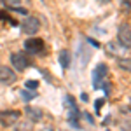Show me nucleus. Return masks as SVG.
<instances>
[{
	"label": "nucleus",
	"mask_w": 131,
	"mask_h": 131,
	"mask_svg": "<svg viewBox=\"0 0 131 131\" xmlns=\"http://www.w3.org/2000/svg\"><path fill=\"white\" fill-rule=\"evenodd\" d=\"M39 30H40V21L35 16H26L21 23V31L26 35H35Z\"/></svg>",
	"instance_id": "f257e3e1"
},
{
	"label": "nucleus",
	"mask_w": 131,
	"mask_h": 131,
	"mask_svg": "<svg viewBox=\"0 0 131 131\" xmlns=\"http://www.w3.org/2000/svg\"><path fill=\"white\" fill-rule=\"evenodd\" d=\"M107 65L105 63H100V65H96V68H94V73H93V88L94 89H100L101 84L105 82V77H107Z\"/></svg>",
	"instance_id": "f03ea898"
},
{
	"label": "nucleus",
	"mask_w": 131,
	"mask_h": 131,
	"mask_svg": "<svg viewBox=\"0 0 131 131\" xmlns=\"http://www.w3.org/2000/svg\"><path fill=\"white\" fill-rule=\"evenodd\" d=\"M65 103H67V107H68V121L72 122V126L73 128H79V108H77V105H75V101H73V98H72L70 94L67 96V100H65Z\"/></svg>",
	"instance_id": "7ed1b4c3"
},
{
	"label": "nucleus",
	"mask_w": 131,
	"mask_h": 131,
	"mask_svg": "<svg viewBox=\"0 0 131 131\" xmlns=\"http://www.w3.org/2000/svg\"><path fill=\"white\" fill-rule=\"evenodd\" d=\"M117 39H119V44H121L124 49H129L131 47V30H129V25H128V23L119 26Z\"/></svg>",
	"instance_id": "20e7f679"
},
{
	"label": "nucleus",
	"mask_w": 131,
	"mask_h": 131,
	"mask_svg": "<svg viewBox=\"0 0 131 131\" xmlns=\"http://www.w3.org/2000/svg\"><path fill=\"white\" fill-rule=\"evenodd\" d=\"M19 115L21 114L18 110H4V112H0V122L5 128H10V126H14L19 121Z\"/></svg>",
	"instance_id": "39448f33"
},
{
	"label": "nucleus",
	"mask_w": 131,
	"mask_h": 131,
	"mask_svg": "<svg viewBox=\"0 0 131 131\" xmlns=\"http://www.w3.org/2000/svg\"><path fill=\"white\" fill-rule=\"evenodd\" d=\"M10 65H12L14 70L23 72V70H26V67H28V60H26L25 54H21V52H14V54H10Z\"/></svg>",
	"instance_id": "423d86ee"
},
{
	"label": "nucleus",
	"mask_w": 131,
	"mask_h": 131,
	"mask_svg": "<svg viewBox=\"0 0 131 131\" xmlns=\"http://www.w3.org/2000/svg\"><path fill=\"white\" fill-rule=\"evenodd\" d=\"M25 51L28 54H40V51H44V40L42 39H30L25 42Z\"/></svg>",
	"instance_id": "0eeeda50"
},
{
	"label": "nucleus",
	"mask_w": 131,
	"mask_h": 131,
	"mask_svg": "<svg viewBox=\"0 0 131 131\" xmlns=\"http://www.w3.org/2000/svg\"><path fill=\"white\" fill-rule=\"evenodd\" d=\"M16 73H14V70L10 68V67H5V65H2L0 67V82L2 84H14L16 82Z\"/></svg>",
	"instance_id": "6e6552de"
},
{
	"label": "nucleus",
	"mask_w": 131,
	"mask_h": 131,
	"mask_svg": "<svg viewBox=\"0 0 131 131\" xmlns=\"http://www.w3.org/2000/svg\"><path fill=\"white\" fill-rule=\"evenodd\" d=\"M25 112H26V115H28L33 122H37V121H40V119H42V110H40V108H35V107H26V108H25Z\"/></svg>",
	"instance_id": "1a4fd4ad"
},
{
	"label": "nucleus",
	"mask_w": 131,
	"mask_h": 131,
	"mask_svg": "<svg viewBox=\"0 0 131 131\" xmlns=\"http://www.w3.org/2000/svg\"><path fill=\"white\" fill-rule=\"evenodd\" d=\"M58 60H60V65H61V68H68L70 67V61H72V58H70V52L67 49H63V51H60V56H58Z\"/></svg>",
	"instance_id": "9d476101"
},
{
	"label": "nucleus",
	"mask_w": 131,
	"mask_h": 131,
	"mask_svg": "<svg viewBox=\"0 0 131 131\" xmlns=\"http://www.w3.org/2000/svg\"><path fill=\"white\" fill-rule=\"evenodd\" d=\"M19 96H21V100H23V101H31L33 98H35V93L30 91V89H23L19 93Z\"/></svg>",
	"instance_id": "9b49d317"
},
{
	"label": "nucleus",
	"mask_w": 131,
	"mask_h": 131,
	"mask_svg": "<svg viewBox=\"0 0 131 131\" xmlns=\"http://www.w3.org/2000/svg\"><path fill=\"white\" fill-rule=\"evenodd\" d=\"M119 67H121L122 70L129 72V58H126V60H119Z\"/></svg>",
	"instance_id": "f8f14e48"
},
{
	"label": "nucleus",
	"mask_w": 131,
	"mask_h": 131,
	"mask_svg": "<svg viewBox=\"0 0 131 131\" xmlns=\"http://www.w3.org/2000/svg\"><path fill=\"white\" fill-rule=\"evenodd\" d=\"M25 86H26V89L33 91V89L39 88V82H37V81H26V82H25Z\"/></svg>",
	"instance_id": "ddd939ff"
},
{
	"label": "nucleus",
	"mask_w": 131,
	"mask_h": 131,
	"mask_svg": "<svg viewBox=\"0 0 131 131\" xmlns=\"http://www.w3.org/2000/svg\"><path fill=\"white\" fill-rule=\"evenodd\" d=\"M4 2H5L9 7H18V5L21 4V0H4Z\"/></svg>",
	"instance_id": "4468645a"
},
{
	"label": "nucleus",
	"mask_w": 131,
	"mask_h": 131,
	"mask_svg": "<svg viewBox=\"0 0 131 131\" xmlns=\"http://www.w3.org/2000/svg\"><path fill=\"white\" fill-rule=\"evenodd\" d=\"M10 9L14 10V12H18V14H25V16L28 14V12H26V9H21L19 5H18V7H10Z\"/></svg>",
	"instance_id": "2eb2a0df"
},
{
	"label": "nucleus",
	"mask_w": 131,
	"mask_h": 131,
	"mask_svg": "<svg viewBox=\"0 0 131 131\" xmlns=\"http://www.w3.org/2000/svg\"><path fill=\"white\" fill-rule=\"evenodd\" d=\"M101 105H103V100H98V101H96V103H94V108H96V114H98V112H100Z\"/></svg>",
	"instance_id": "dca6fc26"
},
{
	"label": "nucleus",
	"mask_w": 131,
	"mask_h": 131,
	"mask_svg": "<svg viewBox=\"0 0 131 131\" xmlns=\"http://www.w3.org/2000/svg\"><path fill=\"white\" fill-rule=\"evenodd\" d=\"M81 98H82V101H88V94H86V93H82Z\"/></svg>",
	"instance_id": "f3484780"
},
{
	"label": "nucleus",
	"mask_w": 131,
	"mask_h": 131,
	"mask_svg": "<svg viewBox=\"0 0 131 131\" xmlns=\"http://www.w3.org/2000/svg\"><path fill=\"white\" fill-rule=\"evenodd\" d=\"M98 2H101V4H107V2H110V0H98Z\"/></svg>",
	"instance_id": "a211bd4d"
}]
</instances>
